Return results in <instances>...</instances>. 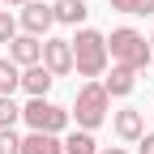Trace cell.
Wrapping results in <instances>:
<instances>
[{"mask_svg":"<svg viewBox=\"0 0 154 154\" xmlns=\"http://www.w3.org/2000/svg\"><path fill=\"white\" fill-rule=\"evenodd\" d=\"M43 69L51 77H69L73 73V43L69 38H43Z\"/></svg>","mask_w":154,"mask_h":154,"instance_id":"6","label":"cell"},{"mask_svg":"<svg viewBox=\"0 0 154 154\" xmlns=\"http://www.w3.org/2000/svg\"><path fill=\"white\" fill-rule=\"evenodd\" d=\"M22 120V107L13 103V94H0V128H13Z\"/></svg>","mask_w":154,"mask_h":154,"instance_id":"16","label":"cell"},{"mask_svg":"<svg viewBox=\"0 0 154 154\" xmlns=\"http://www.w3.org/2000/svg\"><path fill=\"white\" fill-rule=\"evenodd\" d=\"M137 154H154V133H141V141H137Z\"/></svg>","mask_w":154,"mask_h":154,"instance_id":"19","label":"cell"},{"mask_svg":"<svg viewBox=\"0 0 154 154\" xmlns=\"http://www.w3.org/2000/svg\"><path fill=\"white\" fill-rule=\"evenodd\" d=\"M99 154H128V146H103Z\"/></svg>","mask_w":154,"mask_h":154,"instance_id":"20","label":"cell"},{"mask_svg":"<svg viewBox=\"0 0 154 154\" xmlns=\"http://www.w3.org/2000/svg\"><path fill=\"white\" fill-rule=\"evenodd\" d=\"M17 26H22V34L47 38V30L56 26V9H51V0H30V5H22V9H17Z\"/></svg>","mask_w":154,"mask_h":154,"instance_id":"5","label":"cell"},{"mask_svg":"<svg viewBox=\"0 0 154 154\" xmlns=\"http://www.w3.org/2000/svg\"><path fill=\"white\" fill-rule=\"evenodd\" d=\"M0 154H22V137L13 128H0Z\"/></svg>","mask_w":154,"mask_h":154,"instance_id":"18","label":"cell"},{"mask_svg":"<svg viewBox=\"0 0 154 154\" xmlns=\"http://www.w3.org/2000/svg\"><path fill=\"white\" fill-rule=\"evenodd\" d=\"M13 38H17V17L9 13V9H0V43H13Z\"/></svg>","mask_w":154,"mask_h":154,"instance_id":"17","label":"cell"},{"mask_svg":"<svg viewBox=\"0 0 154 154\" xmlns=\"http://www.w3.org/2000/svg\"><path fill=\"white\" fill-rule=\"evenodd\" d=\"M22 154H64V141L56 133H26L22 137Z\"/></svg>","mask_w":154,"mask_h":154,"instance_id":"11","label":"cell"},{"mask_svg":"<svg viewBox=\"0 0 154 154\" xmlns=\"http://www.w3.org/2000/svg\"><path fill=\"white\" fill-rule=\"evenodd\" d=\"M51 82H56V77H51L43 64H30V69H22V90L30 94V99H47Z\"/></svg>","mask_w":154,"mask_h":154,"instance_id":"10","label":"cell"},{"mask_svg":"<svg viewBox=\"0 0 154 154\" xmlns=\"http://www.w3.org/2000/svg\"><path fill=\"white\" fill-rule=\"evenodd\" d=\"M22 120L30 124V133H56V137H60L73 116H69L60 103H51V99H30V103L22 107Z\"/></svg>","mask_w":154,"mask_h":154,"instance_id":"4","label":"cell"},{"mask_svg":"<svg viewBox=\"0 0 154 154\" xmlns=\"http://www.w3.org/2000/svg\"><path fill=\"white\" fill-rule=\"evenodd\" d=\"M0 5H9V9H22V5H30V0H0Z\"/></svg>","mask_w":154,"mask_h":154,"instance_id":"21","label":"cell"},{"mask_svg":"<svg viewBox=\"0 0 154 154\" xmlns=\"http://www.w3.org/2000/svg\"><path fill=\"white\" fill-rule=\"evenodd\" d=\"M99 82H103V90L111 94V99H128V94L137 90V73L124 69V64H111V73H107V77H99Z\"/></svg>","mask_w":154,"mask_h":154,"instance_id":"9","label":"cell"},{"mask_svg":"<svg viewBox=\"0 0 154 154\" xmlns=\"http://www.w3.org/2000/svg\"><path fill=\"white\" fill-rule=\"evenodd\" d=\"M64 154H99V141H94V133L73 128L69 137H64Z\"/></svg>","mask_w":154,"mask_h":154,"instance_id":"13","label":"cell"},{"mask_svg":"<svg viewBox=\"0 0 154 154\" xmlns=\"http://www.w3.org/2000/svg\"><path fill=\"white\" fill-rule=\"evenodd\" d=\"M69 43H73V73L86 77V82H99V77L107 73V64H111V56H107V34L94 30V26H82Z\"/></svg>","mask_w":154,"mask_h":154,"instance_id":"1","label":"cell"},{"mask_svg":"<svg viewBox=\"0 0 154 154\" xmlns=\"http://www.w3.org/2000/svg\"><path fill=\"white\" fill-rule=\"evenodd\" d=\"M116 13H133V17H150L154 13V0H107Z\"/></svg>","mask_w":154,"mask_h":154,"instance_id":"15","label":"cell"},{"mask_svg":"<svg viewBox=\"0 0 154 154\" xmlns=\"http://www.w3.org/2000/svg\"><path fill=\"white\" fill-rule=\"evenodd\" d=\"M51 9H56V26H82L86 22V0H51Z\"/></svg>","mask_w":154,"mask_h":154,"instance_id":"12","label":"cell"},{"mask_svg":"<svg viewBox=\"0 0 154 154\" xmlns=\"http://www.w3.org/2000/svg\"><path fill=\"white\" fill-rule=\"evenodd\" d=\"M150 47H154V34H150Z\"/></svg>","mask_w":154,"mask_h":154,"instance_id":"22","label":"cell"},{"mask_svg":"<svg viewBox=\"0 0 154 154\" xmlns=\"http://www.w3.org/2000/svg\"><path fill=\"white\" fill-rule=\"evenodd\" d=\"M69 116L77 120V128H86V133L103 128L111 120V94L103 90V82H82V86H77V99H73V111Z\"/></svg>","mask_w":154,"mask_h":154,"instance_id":"2","label":"cell"},{"mask_svg":"<svg viewBox=\"0 0 154 154\" xmlns=\"http://www.w3.org/2000/svg\"><path fill=\"white\" fill-rule=\"evenodd\" d=\"M111 133H116L124 146H137L141 133H146V116H141L137 107H120V111H111Z\"/></svg>","mask_w":154,"mask_h":154,"instance_id":"7","label":"cell"},{"mask_svg":"<svg viewBox=\"0 0 154 154\" xmlns=\"http://www.w3.org/2000/svg\"><path fill=\"white\" fill-rule=\"evenodd\" d=\"M13 90H22V69L13 60H0V94H13Z\"/></svg>","mask_w":154,"mask_h":154,"instance_id":"14","label":"cell"},{"mask_svg":"<svg viewBox=\"0 0 154 154\" xmlns=\"http://www.w3.org/2000/svg\"><path fill=\"white\" fill-rule=\"evenodd\" d=\"M150 64H154V60H150Z\"/></svg>","mask_w":154,"mask_h":154,"instance_id":"23","label":"cell"},{"mask_svg":"<svg viewBox=\"0 0 154 154\" xmlns=\"http://www.w3.org/2000/svg\"><path fill=\"white\" fill-rule=\"evenodd\" d=\"M107 56H111V64H124V69H146L154 60V47L146 43V34L141 30H133V26H116L107 34Z\"/></svg>","mask_w":154,"mask_h":154,"instance_id":"3","label":"cell"},{"mask_svg":"<svg viewBox=\"0 0 154 154\" xmlns=\"http://www.w3.org/2000/svg\"><path fill=\"white\" fill-rule=\"evenodd\" d=\"M9 60H13L17 69L43 64V38H34V34H17L13 43H9Z\"/></svg>","mask_w":154,"mask_h":154,"instance_id":"8","label":"cell"}]
</instances>
